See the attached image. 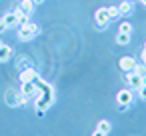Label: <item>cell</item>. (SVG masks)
Segmentation results:
<instances>
[{"label":"cell","mask_w":146,"mask_h":136,"mask_svg":"<svg viewBox=\"0 0 146 136\" xmlns=\"http://www.w3.org/2000/svg\"><path fill=\"white\" fill-rule=\"evenodd\" d=\"M144 50H146V42H144Z\"/></svg>","instance_id":"484cf974"},{"label":"cell","mask_w":146,"mask_h":136,"mask_svg":"<svg viewBox=\"0 0 146 136\" xmlns=\"http://www.w3.org/2000/svg\"><path fill=\"white\" fill-rule=\"evenodd\" d=\"M118 64H120V70L130 72V70H134V66H136V58H132V56H122Z\"/></svg>","instance_id":"ba28073f"},{"label":"cell","mask_w":146,"mask_h":136,"mask_svg":"<svg viewBox=\"0 0 146 136\" xmlns=\"http://www.w3.org/2000/svg\"><path fill=\"white\" fill-rule=\"evenodd\" d=\"M18 8H20L22 12H26V14H32V10H34V2H32V0H20Z\"/></svg>","instance_id":"7c38bea8"},{"label":"cell","mask_w":146,"mask_h":136,"mask_svg":"<svg viewBox=\"0 0 146 136\" xmlns=\"http://www.w3.org/2000/svg\"><path fill=\"white\" fill-rule=\"evenodd\" d=\"M32 2H34V4H42V2H44V0H32Z\"/></svg>","instance_id":"7402d4cb"},{"label":"cell","mask_w":146,"mask_h":136,"mask_svg":"<svg viewBox=\"0 0 146 136\" xmlns=\"http://www.w3.org/2000/svg\"><path fill=\"white\" fill-rule=\"evenodd\" d=\"M106 12H108L110 20H112V18H118V16H120V8H118V6H108V8H106Z\"/></svg>","instance_id":"9a60e30c"},{"label":"cell","mask_w":146,"mask_h":136,"mask_svg":"<svg viewBox=\"0 0 146 136\" xmlns=\"http://www.w3.org/2000/svg\"><path fill=\"white\" fill-rule=\"evenodd\" d=\"M140 60H142V64H146V50H142V56H140Z\"/></svg>","instance_id":"44dd1931"},{"label":"cell","mask_w":146,"mask_h":136,"mask_svg":"<svg viewBox=\"0 0 146 136\" xmlns=\"http://www.w3.org/2000/svg\"><path fill=\"white\" fill-rule=\"evenodd\" d=\"M142 84H144V86H146V74H144V76H142Z\"/></svg>","instance_id":"603a6c76"},{"label":"cell","mask_w":146,"mask_h":136,"mask_svg":"<svg viewBox=\"0 0 146 136\" xmlns=\"http://www.w3.org/2000/svg\"><path fill=\"white\" fill-rule=\"evenodd\" d=\"M38 78V72L34 70V68H24V70H20V82H34Z\"/></svg>","instance_id":"52a82bcc"},{"label":"cell","mask_w":146,"mask_h":136,"mask_svg":"<svg viewBox=\"0 0 146 136\" xmlns=\"http://www.w3.org/2000/svg\"><path fill=\"white\" fill-rule=\"evenodd\" d=\"M2 20L6 22V26H8V28H16V26H20V24H18V16H16V12H14V10H12V12H8Z\"/></svg>","instance_id":"30bf717a"},{"label":"cell","mask_w":146,"mask_h":136,"mask_svg":"<svg viewBox=\"0 0 146 136\" xmlns=\"http://www.w3.org/2000/svg\"><path fill=\"white\" fill-rule=\"evenodd\" d=\"M92 136H106V134H104V132H102V130H98V128H96V130H94V134H92Z\"/></svg>","instance_id":"ffe728a7"},{"label":"cell","mask_w":146,"mask_h":136,"mask_svg":"<svg viewBox=\"0 0 146 136\" xmlns=\"http://www.w3.org/2000/svg\"><path fill=\"white\" fill-rule=\"evenodd\" d=\"M14 12H16V16H18V24H20V26H22V24H28V22H30V14L22 12L20 8H16Z\"/></svg>","instance_id":"4fadbf2b"},{"label":"cell","mask_w":146,"mask_h":136,"mask_svg":"<svg viewBox=\"0 0 146 136\" xmlns=\"http://www.w3.org/2000/svg\"><path fill=\"white\" fill-rule=\"evenodd\" d=\"M28 100H30V98H26V96H24L20 90H8V92L4 94V102H6L8 106H12V108L24 106Z\"/></svg>","instance_id":"6da1fadb"},{"label":"cell","mask_w":146,"mask_h":136,"mask_svg":"<svg viewBox=\"0 0 146 136\" xmlns=\"http://www.w3.org/2000/svg\"><path fill=\"white\" fill-rule=\"evenodd\" d=\"M116 102H118V106H122V108L126 110V108L130 106V102H132V90H128V88L120 90L118 96H116Z\"/></svg>","instance_id":"5b68a950"},{"label":"cell","mask_w":146,"mask_h":136,"mask_svg":"<svg viewBox=\"0 0 146 136\" xmlns=\"http://www.w3.org/2000/svg\"><path fill=\"white\" fill-rule=\"evenodd\" d=\"M12 54H14L12 46H8V44H2V46H0V62L10 60V56H12Z\"/></svg>","instance_id":"9c48e42d"},{"label":"cell","mask_w":146,"mask_h":136,"mask_svg":"<svg viewBox=\"0 0 146 136\" xmlns=\"http://www.w3.org/2000/svg\"><path fill=\"white\" fill-rule=\"evenodd\" d=\"M2 44H4V42H2V40H0V46H2Z\"/></svg>","instance_id":"d4e9b609"},{"label":"cell","mask_w":146,"mask_h":136,"mask_svg":"<svg viewBox=\"0 0 146 136\" xmlns=\"http://www.w3.org/2000/svg\"><path fill=\"white\" fill-rule=\"evenodd\" d=\"M126 82L130 84V88L138 90V88L142 86V76H140V74H136L134 70H130V72H126Z\"/></svg>","instance_id":"8992f818"},{"label":"cell","mask_w":146,"mask_h":136,"mask_svg":"<svg viewBox=\"0 0 146 136\" xmlns=\"http://www.w3.org/2000/svg\"><path fill=\"white\" fill-rule=\"evenodd\" d=\"M94 22H96V26H98L100 30H104V28L108 26V22H110V16H108L106 8H98V10L94 12Z\"/></svg>","instance_id":"3957f363"},{"label":"cell","mask_w":146,"mask_h":136,"mask_svg":"<svg viewBox=\"0 0 146 136\" xmlns=\"http://www.w3.org/2000/svg\"><path fill=\"white\" fill-rule=\"evenodd\" d=\"M40 34V26L34 24V22H28V24H22L18 28V40H32Z\"/></svg>","instance_id":"7a4b0ae2"},{"label":"cell","mask_w":146,"mask_h":136,"mask_svg":"<svg viewBox=\"0 0 146 136\" xmlns=\"http://www.w3.org/2000/svg\"><path fill=\"white\" fill-rule=\"evenodd\" d=\"M140 2H142V6H146V0H140Z\"/></svg>","instance_id":"cb8c5ba5"},{"label":"cell","mask_w":146,"mask_h":136,"mask_svg":"<svg viewBox=\"0 0 146 136\" xmlns=\"http://www.w3.org/2000/svg\"><path fill=\"white\" fill-rule=\"evenodd\" d=\"M8 30V26H6V22L2 20V18H0V32H6Z\"/></svg>","instance_id":"d6986e66"},{"label":"cell","mask_w":146,"mask_h":136,"mask_svg":"<svg viewBox=\"0 0 146 136\" xmlns=\"http://www.w3.org/2000/svg\"><path fill=\"white\" fill-rule=\"evenodd\" d=\"M136 92H138V96H140V100H144V102H146V86L142 84V86H140V88H138Z\"/></svg>","instance_id":"ac0fdd59"},{"label":"cell","mask_w":146,"mask_h":136,"mask_svg":"<svg viewBox=\"0 0 146 136\" xmlns=\"http://www.w3.org/2000/svg\"><path fill=\"white\" fill-rule=\"evenodd\" d=\"M20 92L26 98H36L38 96V86H36V82H20Z\"/></svg>","instance_id":"277c9868"},{"label":"cell","mask_w":146,"mask_h":136,"mask_svg":"<svg viewBox=\"0 0 146 136\" xmlns=\"http://www.w3.org/2000/svg\"><path fill=\"white\" fill-rule=\"evenodd\" d=\"M118 32H124V34H130V32H132V24H130V22H122V24L118 26Z\"/></svg>","instance_id":"e0dca14e"},{"label":"cell","mask_w":146,"mask_h":136,"mask_svg":"<svg viewBox=\"0 0 146 136\" xmlns=\"http://www.w3.org/2000/svg\"><path fill=\"white\" fill-rule=\"evenodd\" d=\"M110 128H112V124H110L108 120H100V122H98V130H102L104 134H108V132H110Z\"/></svg>","instance_id":"2e32d148"},{"label":"cell","mask_w":146,"mask_h":136,"mask_svg":"<svg viewBox=\"0 0 146 136\" xmlns=\"http://www.w3.org/2000/svg\"><path fill=\"white\" fill-rule=\"evenodd\" d=\"M118 8H120V14H126V16L134 12V4H132V0H122Z\"/></svg>","instance_id":"8fae6325"},{"label":"cell","mask_w":146,"mask_h":136,"mask_svg":"<svg viewBox=\"0 0 146 136\" xmlns=\"http://www.w3.org/2000/svg\"><path fill=\"white\" fill-rule=\"evenodd\" d=\"M116 42H118L120 46H126V44L130 42V34H124V32H118V34H116Z\"/></svg>","instance_id":"5bb4252c"}]
</instances>
